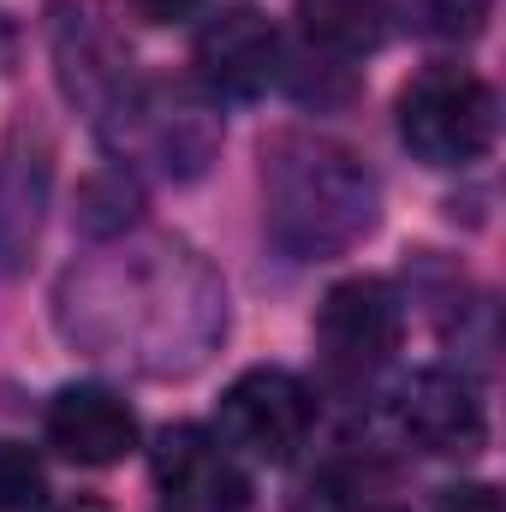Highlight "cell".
Returning a JSON list of instances; mask_svg holds the SVG:
<instances>
[{
    "instance_id": "6da1fadb",
    "label": "cell",
    "mask_w": 506,
    "mask_h": 512,
    "mask_svg": "<svg viewBox=\"0 0 506 512\" xmlns=\"http://www.w3.org/2000/svg\"><path fill=\"white\" fill-rule=\"evenodd\" d=\"M54 328L96 364L143 382H185L227 340V280L173 233L108 239L60 274Z\"/></svg>"
},
{
    "instance_id": "7a4b0ae2",
    "label": "cell",
    "mask_w": 506,
    "mask_h": 512,
    "mask_svg": "<svg viewBox=\"0 0 506 512\" xmlns=\"http://www.w3.org/2000/svg\"><path fill=\"white\" fill-rule=\"evenodd\" d=\"M262 221L292 262H328L376 233L381 185L352 143L286 126L262 143Z\"/></svg>"
},
{
    "instance_id": "3957f363",
    "label": "cell",
    "mask_w": 506,
    "mask_h": 512,
    "mask_svg": "<svg viewBox=\"0 0 506 512\" xmlns=\"http://www.w3.org/2000/svg\"><path fill=\"white\" fill-rule=\"evenodd\" d=\"M48 54H54L60 96L78 114H90L102 131L120 126L131 114V102L143 96V78H137L126 36L90 0H54L48 6Z\"/></svg>"
},
{
    "instance_id": "277c9868",
    "label": "cell",
    "mask_w": 506,
    "mask_h": 512,
    "mask_svg": "<svg viewBox=\"0 0 506 512\" xmlns=\"http://www.w3.org/2000/svg\"><path fill=\"white\" fill-rule=\"evenodd\" d=\"M501 126L495 90L465 66H429L399 90V137L429 167H465L489 155Z\"/></svg>"
},
{
    "instance_id": "5b68a950",
    "label": "cell",
    "mask_w": 506,
    "mask_h": 512,
    "mask_svg": "<svg viewBox=\"0 0 506 512\" xmlns=\"http://www.w3.org/2000/svg\"><path fill=\"white\" fill-rule=\"evenodd\" d=\"M316 429V399L292 370H245L221 393V441L245 459L286 465Z\"/></svg>"
},
{
    "instance_id": "8992f818",
    "label": "cell",
    "mask_w": 506,
    "mask_h": 512,
    "mask_svg": "<svg viewBox=\"0 0 506 512\" xmlns=\"http://www.w3.org/2000/svg\"><path fill=\"white\" fill-rule=\"evenodd\" d=\"M399 328H405L399 292L387 280H376V274H358V280H340L322 298V310H316V352H322L328 376L364 382L399 352Z\"/></svg>"
},
{
    "instance_id": "52a82bcc",
    "label": "cell",
    "mask_w": 506,
    "mask_h": 512,
    "mask_svg": "<svg viewBox=\"0 0 506 512\" xmlns=\"http://www.w3.org/2000/svg\"><path fill=\"white\" fill-rule=\"evenodd\" d=\"M54 197V137L42 120L18 114L0 137V280H18L42 245Z\"/></svg>"
},
{
    "instance_id": "ba28073f",
    "label": "cell",
    "mask_w": 506,
    "mask_h": 512,
    "mask_svg": "<svg viewBox=\"0 0 506 512\" xmlns=\"http://www.w3.org/2000/svg\"><path fill=\"white\" fill-rule=\"evenodd\" d=\"M108 137L120 149L131 143L137 155H149L167 179H203L209 161H215V149H221V120L191 90H155V84H143V96L131 102V114Z\"/></svg>"
},
{
    "instance_id": "9c48e42d",
    "label": "cell",
    "mask_w": 506,
    "mask_h": 512,
    "mask_svg": "<svg viewBox=\"0 0 506 512\" xmlns=\"http://www.w3.org/2000/svg\"><path fill=\"white\" fill-rule=\"evenodd\" d=\"M393 429L429 459H471L489 441V411L477 387L453 370H417L393 393Z\"/></svg>"
},
{
    "instance_id": "30bf717a",
    "label": "cell",
    "mask_w": 506,
    "mask_h": 512,
    "mask_svg": "<svg viewBox=\"0 0 506 512\" xmlns=\"http://www.w3.org/2000/svg\"><path fill=\"white\" fill-rule=\"evenodd\" d=\"M155 483L167 495L173 512H245L251 507V477L239 465V453L197 429V423H179L155 441Z\"/></svg>"
},
{
    "instance_id": "8fae6325",
    "label": "cell",
    "mask_w": 506,
    "mask_h": 512,
    "mask_svg": "<svg viewBox=\"0 0 506 512\" xmlns=\"http://www.w3.org/2000/svg\"><path fill=\"white\" fill-rule=\"evenodd\" d=\"M191 60H197L203 90H215V96H262L280 78V30L251 6L215 12L197 30Z\"/></svg>"
},
{
    "instance_id": "7c38bea8",
    "label": "cell",
    "mask_w": 506,
    "mask_h": 512,
    "mask_svg": "<svg viewBox=\"0 0 506 512\" xmlns=\"http://www.w3.org/2000/svg\"><path fill=\"white\" fill-rule=\"evenodd\" d=\"M42 435L72 465H120L137 447V411L108 387H60L42 411Z\"/></svg>"
},
{
    "instance_id": "4fadbf2b",
    "label": "cell",
    "mask_w": 506,
    "mask_h": 512,
    "mask_svg": "<svg viewBox=\"0 0 506 512\" xmlns=\"http://www.w3.org/2000/svg\"><path fill=\"white\" fill-rule=\"evenodd\" d=\"M298 18L322 54L352 60V54L381 48V36L393 24V0H298Z\"/></svg>"
},
{
    "instance_id": "5bb4252c",
    "label": "cell",
    "mask_w": 506,
    "mask_h": 512,
    "mask_svg": "<svg viewBox=\"0 0 506 512\" xmlns=\"http://www.w3.org/2000/svg\"><path fill=\"white\" fill-rule=\"evenodd\" d=\"M137 215H143V185L131 179L126 167H108V173H96L78 191V233L96 239V245L126 239L131 227H137Z\"/></svg>"
},
{
    "instance_id": "9a60e30c",
    "label": "cell",
    "mask_w": 506,
    "mask_h": 512,
    "mask_svg": "<svg viewBox=\"0 0 506 512\" xmlns=\"http://www.w3.org/2000/svg\"><path fill=\"white\" fill-rule=\"evenodd\" d=\"M495 18V0H417V30L435 42H477Z\"/></svg>"
},
{
    "instance_id": "2e32d148",
    "label": "cell",
    "mask_w": 506,
    "mask_h": 512,
    "mask_svg": "<svg viewBox=\"0 0 506 512\" xmlns=\"http://www.w3.org/2000/svg\"><path fill=\"white\" fill-rule=\"evenodd\" d=\"M42 489H48V477H42L36 453L18 441H0V507H36Z\"/></svg>"
},
{
    "instance_id": "e0dca14e",
    "label": "cell",
    "mask_w": 506,
    "mask_h": 512,
    "mask_svg": "<svg viewBox=\"0 0 506 512\" xmlns=\"http://www.w3.org/2000/svg\"><path fill=\"white\" fill-rule=\"evenodd\" d=\"M435 512H501V495L489 483H465V489H447Z\"/></svg>"
},
{
    "instance_id": "ac0fdd59",
    "label": "cell",
    "mask_w": 506,
    "mask_h": 512,
    "mask_svg": "<svg viewBox=\"0 0 506 512\" xmlns=\"http://www.w3.org/2000/svg\"><path fill=\"white\" fill-rule=\"evenodd\" d=\"M126 6L143 18V24H173V18H191L203 0H126Z\"/></svg>"
},
{
    "instance_id": "d6986e66",
    "label": "cell",
    "mask_w": 506,
    "mask_h": 512,
    "mask_svg": "<svg viewBox=\"0 0 506 512\" xmlns=\"http://www.w3.org/2000/svg\"><path fill=\"white\" fill-rule=\"evenodd\" d=\"M54 512H108L102 501H66V507H54Z\"/></svg>"
},
{
    "instance_id": "ffe728a7",
    "label": "cell",
    "mask_w": 506,
    "mask_h": 512,
    "mask_svg": "<svg viewBox=\"0 0 506 512\" xmlns=\"http://www.w3.org/2000/svg\"><path fill=\"white\" fill-rule=\"evenodd\" d=\"M358 512H399V507H358Z\"/></svg>"
}]
</instances>
